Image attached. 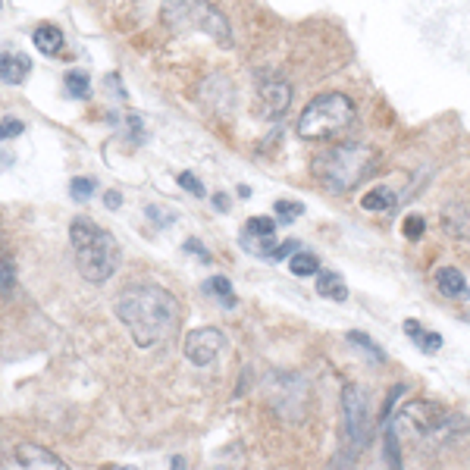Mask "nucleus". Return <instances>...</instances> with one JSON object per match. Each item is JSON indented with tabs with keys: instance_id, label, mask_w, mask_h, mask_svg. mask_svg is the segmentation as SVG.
I'll return each instance as SVG.
<instances>
[{
	"instance_id": "obj_1",
	"label": "nucleus",
	"mask_w": 470,
	"mask_h": 470,
	"mask_svg": "<svg viewBox=\"0 0 470 470\" xmlns=\"http://www.w3.org/2000/svg\"><path fill=\"white\" fill-rule=\"evenodd\" d=\"M113 310L138 348H154V345L167 342L176 333L179 313H182L176 295L163 286H154V282H135L125 292H120Z\"/></svg>"
},
{
	"instance_id": "obj_2",
	"label": "nucleus",
	"mask_w": 470,
	"mask_h": 470,
	"mask_svg": "<svg viewBox=\"0 0 470 470\" xmlns=\"http://www.w3.org/2000/svg\"><path fill=\"white\" fill-rule=\"evenodd\" d=\"M69 241L75 251V270L85 282H107L120 266V241L104 226H98L88 216H75L69 223Z\"/></svg>"
},
{
	"instance_id": "obj_3",
	"label": "nucleus",
	"mask_w": 470,
	"mask_h": 470,
	"mask_svg": "<svg viewBox=\"0 0 470 470\" xmlns=\"http://www.w3.org/2000/svg\"><path fill=\"white\" fill-rule=\"evenodd\" d=\"M376 167V151L370 145H335L323 151L313 160V176L320 179V185L333 194H345L351 188H357Z\"/></svg>"
},
{
	"instance_id": "obj_4",
	"label": "nucleus",
	"mask_w": 470,
	"mask_h": 470,
	"mask_svg": "<svg viewBox=\"0 0 470 470\" xmlns=\"http://www.w3.org/2000/svg\"><path fill=\"white\" fill-rule=\"evenodd\" d=\"M351 122H355V104H351V98H345L342 91H326L301 110V116H298V135L308 141L333 138L348 129Z\"/></svg>"
},
{
	"instance_id": "obj_5",
	"label": "nucleus",
	"mask_w": 470,
	"mask_h": 470,
	"mask_svg": "<svg viewBox=\"0 0 470 470\" xmlns=\"http://www.w3.org/2000/svg\"><path fill=\"white\" fill-rule=\"evenodd\" d=\"M163 22L169 28H179V31H204L207 38H214L216 44L229 47L232 44V31H229V22L226 16L216 10L214 4L207 0H167L163 6Z\"/></svg>"
},
{
	"instance_id": "obj_6",
	"label": "nucleus",
	"mask_w": 470,
	"mask_h": 470,
	"mask_svg": "<svg viewBox=\"0 0 470 470\" xmlns=\"http://www.w3.org/2000/svg\"><path fill=\"white\" fill-rule=\"evenodd\" d=\"M370 402H367L364 389L345 386L342 392V427H345V442L351 454H360L370 442Z\"/></svg>"
},
{
	"instance_id": "obj_7",
	"label": "nucleus",
	"mask_w": 470,
	"mask_h": 470,
	"mask_svg": "<svg viewBox=\"0 0 470 470\" xmlns=\"http://www.w3.org/2000/svg\"><path fill=\"white\" fill-rule=\"evenodd\" d=\"M445 423H449V407H442L436 402H411V404L402 407L395 427H411L414 433L429 436V433H436V429H442Z\"/></svg>"
},
{
	"instance_id": "obj_8",
	"label": "nucleus",
	"mask_w": 470,
	"mask_h": 470,
	"mask_svg": "<svg viewBox=\"0 0 470 470\" xmlns=\"http://www.w3.org/2000/svg\"><path fill=\"white\" fill-rule=\"evenodd\" d=\"M223 345H226V335L219 333V329L201 326V329H192V333L185 335L182 351H185L188 364H194V367H210V364L216 360L219 351H223Z\"/></svg>"
},
{
	"instance_id": "obj_9",
	"label": "nucleus",
	"mask_w": 470,
	"mask_h": 470,
	"mask_svg": "<svg viewBox=\"0 0 470 470\" xmlns=\"http://www.w3.org/2000/svg\"><path fill=\"white\" fill-rule=\"evenodd\" d=\"M257 98H261V107H263V116L270 120H279L286 116L288 104H292V85L279 75H261L257 78Z\"/></svg>"
},
{
	"instance_id": "obj_10",
	"label": "nucleus",
	"mask_w": 470,
	"mask_h": 470,
	"mask_svg": "<svg viewBox=\"0 0 470 470\" xmlns=\"http://www.w3.org/2000/svg\"><path fill=\"white\" fill-rule=\"evenodd\" d=\"M13 464L16 467H28V470H63L66 467V461L57 458L53 451H47L41 449V445H31V442H22V445H16V451H13Z\"/></svg>"
},
{
	"instance_id": "obj_11",
	"label": "nucleus",
	"mask_w": 470,
	"mask_h": 470,
	"mask_svg": "<svg viewBox=\"0 0 470 470\" xmlns=\"http://www.w3.org/2000/svg\"><path fill=\"white\" fill-rule=\"evenodd\" d=\"M436 288L442 292L445 298H467V279H464V273L458 270V266H439L436 270Z\"/></svg>"
},
{
	"instance_id": "obj_12",
	"label": "nucleus",
	"mask_w": 470,
	"mask_h": 470,
	"mask_svg": "<svg viewBox=\"0 0 470 470\" xmlns=\"http://www.w3.org/2000/svg\"><path fill=\"white\" fill-rule=\"evenodd\" d=\"M31 73V60L26 53H0V82L19 85Z\"/></svg>"
},
{
	"instance_id": "obj_13",
	"label": "nucleus",
	"mask_w": 470,
	"mask_h": 470,
	"mask_svg": "<svg viewBox=\"0 0 470 470\" xmlns=\"http://www.w3.org/2000/svg\"><path fill=\"white\" fill-rule=\"evenodd\" d=\"M317 295L320 298H329V301H345L348 298V288H345V279L333 270H317Z\"/></svg>"
},
{
	"instance_id": "obj_14",
	"label": "nucleus",
	"mask_w": 470,
	"mask_h": 470,
	"mask_svg": "<svg viewBox=\"0 0 470 470\" xmlns=\"http://www.w3.org/2000/svg\"><path fill=\"white\" fill-rule=\"evenodd\" d=\"M31 41H35V47L44 57H53V53L63 51V31L57 26H38L31 31Z\"/></svg>"
},
{
	"instance_id": "obj_15",
	"label": "nucleus",
	"mask_w": 470,
	"mask_h": 470,
	"mask_svg": "<svg viewBox=\"0 0 470 470\" xmlns=\"http://www.w3.org/2000/svg\"><path fill=\"white\" fill-rule=\"evenodd\" d=\"M404 329H407V335H411V342L417 345L420 351H427V355H436V351L442 348V335H439V333H429V329H423L417 320H404Z\"/></svg>"
},
{
	"instance_id": "obj_16",
	"label": "nucleus",
	"mask_w": 470,
	"mask_h": 470,
	"mask_svg": "<svg viewBox=\"0 0 470 470\" xmlns=\"http://www.w3.org/2000/svg\"><path fill=\"white\" fill-rule=\"evenodd\" d=\"M204 292H207L210 298H216L219 308H226V310H232L235 304H239V298H235V292H232V282L226 276H210L207 282H204Z\"/></svg>"
},
{
	"instance_id": "obj_17",
	"label": "nucleus",
	"mask_w": 470,
	"mask_h": 470,
	"mask_svg": "<svg viewBox=\"0 0 470 470\" xmlns=\"http://www.w3.org/2000/svg\"><path fill=\"white\" fill-rule=\"evenodd\" d=\"M360 207L370 210V214H382V210L395 207V194H392V188H386V185L370 188V192L364 194V201H360Z\"/></svg>"
},
{
	"instance_id": "obj_18",
	"label": "nucleus",
	"mask_w": 470,
	"mask_h": 470,
	"mask_svg": "<svg viewBox=\"0 0 470 470\" xmlns=\"http://www.w3.org/2000/svg\"><path fill=\"white\" fill-rule=\"evenodd\" d=\"M66 94L75 100H85L91 94V78L88 73H82V69H75V73L66 75Z\"/></svg>"
},
{
	"instance_id": "obj_19",
	"label": "nucleus",
	"mask_w": 470,
	"mask_h": 470,
	"mask_svg": "<svg viewBox=\"0 0 470 470\" xmlns=\"http://www.w3.org/2000/svg\"><path fill=\"white\" fill-rule=\"evenodd\" d=\"M245 232H248V239H273V232H276V219H270V216H251L248 223H245Z\"/></svg>"
},
{
	"instance_id": "obj_20",
	"label": "nucleus",
	"mask_w": 470,
	"mask_h": 470,
	"mask_svg": "<svg viewBox=\"0 0 470 470\" xmlns=\"http://www.w3.org/2000/svg\"><path fill=\"white\" fill-rule=\"evenodd\" d=\"M16 286V266L6 251H0V295H10Z\"/></svg>"
},
{
	"instance_id": "obj_21",
	"label": "nucleus",
	"mask_w": 470,
	"mask_h": 470,
	"mask_svg": "<svg viewBox=\"0 0 470 470\" xmlns=\"http://www.w3.org/2000/svg\"><path fill=\"white\" fill-rule=\"evenodd\" d=\"M317 270H320V257H313V254H295L292 257L295 276H317Z\"/></svg>"
},
{
	"instance_id": "obj_22",
	"label": "nucleus",
	"mask_w": 470,
	"mask_h": 470,
	"mask_svg": "<svg viewBox=\"0 0 470 470\" xmlns=\"http://www.w3.org/2000/svg\"><path fill=\"white\" fill-rule=\"evenodd\" d=\"M348 342L357 345V348H364L367 355H373L376 364H386V355H382V348H380V345H376L373 339H367L364 333H348Z\"/></svg>"
},
{
	"instance_id": "obj_23",
	"label": "nucleus",
	"mask_w": 470,
	"mask_h": 470,
	"mask_svg": "<svg viewBox=\"0 0 470 470\" xmlns=\"http://www.w3.org/2000/svg\"><path fill=\"white\" fill-rule=\"evenodd\" d=\"M69 194H73L75 201H88L94 194V179H85V176H75L73 182H69Z\"/></svg>"
},
{
	"instance_id": "obj_24",
	"label": "nucleus",
	"mask_w": 470,
	"mask_h": 470,
	"mask_svg": "<svg viewBox=\"0 0 470 470\" xmlns=\"http://www.w3.org/2000/svg\"><path fill=\"white\" fill-rule=\"evenodd\" d=\"M304 214V204H298V201H276V216L282 219V223H292L295 216H301Z\"/></svg>"
},
{
	"instance_id": "obj_25",
	"label": "nucleus",
	"mask_w": 470,
	"mask_h": 470,
	"mask_svg": "<svg viewBox=\"0 0 470 470\" xmlns=\"http://www.w3.org/2000/svg\"><path fill=\"white\" fill-rule=\"evenodd\" d=\"M22 132H26V125H22V120H16V116H6V120H0V141L19 138Z\"/></svg>"
},
{
	"instance_id": "obj_26",
	"label": "nucleus",
	"mask_w": 470,
	"mask_h": 470,
	"mask_svg": "<svg viewBox=\"0 0 470 470\" xmlns=\"http://www.w3.org/2000/svg\"><path fill=\"white\" fill-rule=\"evenodd\" d=\"M179 185H182L188 194H194V198H204V194H207L204 192V185H201V179L194 176V172H179Z\"/></svg>"
},
{
	"instance_id": "obj_27",
	"label": "nucleus",
	"mask_w": 470,
	"mask_h": 470,
	"mask_svg": "<svg viewBox=\"0 0 470 470\" xmlns=\"http://www.w3.org/2000/svg\"><path fill=\"white\" fill-rule=\"evenodd\" d=\"M402 229H404V235H407V239H411V241H417L420 235H423V229H427V223H423V216L411 214V216H404Z\"/></svg>"
},
{
	"instance_id": "obj_28",
	"label": "nucleus",
	"mask_w": 470,
	"mask_h": 470,
	"mask_svg": "<svg viewBox=\"0 0 470 470\" xmlns=\"http://www.w3.org/2000/svg\"><path fill=\"white\" fill-rule=\"evenodd\" d=\"M295 251H298V245H295V241H282V245L270 248V254H266V261H282V257L295 254Z\"/></svg>"
},
{
	"instance_id": "obj_29",
	"label": "nucleus",
	"mask_w": 470,
	"mask_h": 470,
	"mask_svg": "<svg viewBox=\"0 0 470 470\" xmlns=\"http://www.w3.org/2000/svg\"><path fill=\"white\" fill-rule=\"evenodd\" d=\"M185 251H194V254H198L201 261H214V257H210V251L204 248L201 241H194V239H188V241H185Z\"/></svg>"
},
{
	"instance_id": "obj_30",
	"label": "nucleus",
	"mask_w": 470,
	"mask_h": 470,
	"mask_svg": "<svg viewBox=\"0 0 470 470\" xmlns=\"http://www.w3.org/2000/svg\"><path fill=\"white\" fill-rule=\"evenodd\" d=\"M104 204H107L110 210H116V207L122 204V194H120V192H107V194H104Z\"/></svg>"
},
{
	"instance_id": "obj_31",
	"label": "nucleus",
	"mask_w": 470,
	"mask_h": 470,
	"mask_svg": "<svg viewBox=\"0 0 470 470\" xmlns=\"http://www.w3.org/2000/svg\"><path fill=\"white\" fill-rule=\"evenodd\" d=\"M214 207H216V210H229V198L216 192V194H214Z\"/></svg>"
},
{
	"instance_id": "obj_32",
	"label": "nucleus",
	"mask_w": 470,
	"mask_h": 470,
	"mask_svg": "<svg viewBox=\"0 0 470 470\" xmlns=\"http://www.w3.org/2000/svg\"><path fill=\"white\" fill-rule=\"evenodd\" d=\"M467 320H470V313H467Z\"/></svg>"
}]
</instances>
